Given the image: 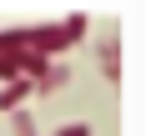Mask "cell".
Here are the masks:
<instances>
[{
    "mask_svg": "<svg viewBox=\"0 0 146 136\" xmlns=\"http://www.w3.org/2000/svg\"><path fill=\"white\" fill-rule=\"evenodd\" d=\"M96 56H101V76L116 86V81H121V35H116V30L96 35Z\"/></svg>",
    "mask_w": 146,
    "mask_h": 136,
    "instance_id": "cell-1",
    "label": "cell"
},
{
    "mask_svg": "<svg viewBox=\"0 0 146 136\" xmlns=\"http://www.w3.org/2000/svg\"><path fill=\"white\" fill-rule=\"evenodd\" d=\"M60 30H66V45L86 40V30H91V15H86V10H71L66 20H60Z\"/></svg>",
    "mask_w": 146,
    "mask_h": 136,
    "instance_id": "cell-3",
    "label": "cell"
},
{
    "mask_svg": "<svg viewBox=\"0 0 146 136\" xmlns=\"http://www.w3.org/2000/svg\"><path fill=\"white\" fill-rule=\"evenodd\" d=\"M0 81L10 86V81H20V71H15V56H0Z\"/></svg>",
    "mask_w": 146,
    "mask_h": 136,
    "instance_id": "cell-6",
    "label": "cell"
},
{
    "mask_svg": "<svg viewBox=\"0 0 146 136\" xmlns=\"http://www.w3.org/2000/svg\"><path fill=\"white\" fill-rule=\"evenodd\" d=\"M30 81H10V86H0V111H20V101L30 96Z\"/></svg>",
    "mask_w": 146,
    "mask_h": 136,
    "instance_id": "cell-2",
    "label": "cell"
},
{
    "mask_svg": "<svg viewBox=\"0 0 146 136\" xmlns=\"http://www.w3.org/2000/svg\"><path fill=\"white\" fill-rule=\"evenodd\" d=\"M60 86H71V66H60V60H56V66H50V76H45L35 91H40V96H50V91H60Z\"/></svg>",
    "mask_w": 146,
    "mask_h": 136,
    "instance_id": "cell-4",
    "label": "cell"
},
{
    "mask_svg": "<svg viewBox=\"0 0 146 136\" xmlns=\"http://www.w3.org/2000/svg\"><path fill=\"white\" fill-rule=\"evenodd\" d=\"M56 136H91L86 121H71V126H56Z\"/></svg>",
    "mask_w": 146,
    "mask_h": 136,
    "instance_id": "cell-7",
    "label": "cell"
},
{
    "mask_svg": "<svg viewBox=\"0 0 146 136\" xmlns=\"http://www.w3.org/2000/svg\"><path fill=\"white\" fill-rule=\"evenodd\" d=\"M10 126H15V136H40L35 121H30V111H10Z\"/></svg>",
    "mask_w": 146,
    "mask_h": 136,
    "instance_id": "cell-5",
    "label": "cell"
}]
</instances>
